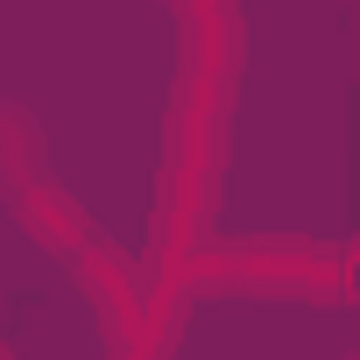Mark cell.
<instances>
[{
  "label": "cell",
  "instance_id": "277c9868",
  "mask_svg": "<svg viewBox=\"0 0 360 360\" xmlns=\"http://www.w3.org/2000/svg\"><path fill=\"white\" fill-rule=\"evenodd\" d=\"M0 353H8V339H0Z\"/></svg>",
  "mask_w": 360,
  "mask_h": 360
},
{
  "label": "cell",
  "instance_id": "6da1fadb",
  "mask_svg": "<svg viewBox=\"0 0 360 360\" xmlns=\"http://www.w3.org/2000/svg\"><path fill=\"white\" fill-rule=\"evenodd\" d=\"M219 155H226V71H184V106H176L169 169H162V219H155L169 269H184L198 255L212 184H219Z\"/></svg>",
  "mask_w": 360,
  "mask_h": 360
},
{
  "label": "cell",
  "instance_id": "3957f363",
  "mask_svg": "<svg viewBox=\"0 0 360 360\" xmlns=\"http://www.w3.org/2000/svg\"><path fill=\"white\" fill-rule=\"evenodd\" d=\"M43 184V134L22 106H0V198L22 205Z\"/></svg>",
  "mask_w": 360,
  "mask_h": 360
},
{
  "label": "cell",
  "instance_id": "7a4b0ae2",
  "mask_svg": "<svg viewBox=\"0 0 360 360\" xmlns=\"http://www.w3.org/2000/svg\"><path fill=\"white\" fill-rule=\"evenodd\" d=\"M191 262H198V255H191ZM198 276L262 283V290H339V283H346V262H318L311 248L262 240V248H212V255L198 262Z\"/></svg>",
  "mask_w": 360,
  "mask_h": 360
}]
</instances>
